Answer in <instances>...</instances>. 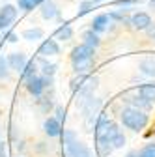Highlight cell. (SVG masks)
Here are the masks:
<instances>
[{
    "instance_id": "1",
    "label": "cell",
    "mask_w": 155,
    "mask_h": 157,
    "mask_svg": "<svg viewBox=\"0 0 155 157\" xmlns=\"http://www.w3.org/2000/svg\"><path fill=\"white\" fill-rule=\"evenodd\" d=\"M120 120L123 124V127L131 129V131H142L148 124H149V116L140 110V109H134V107H127L120 112Z\"/></svg>"
},
{
    "instance_id": "2",
    "label": "cell",
    "mask_w": 155,
    "mask_h": 157,
    "mask_svg": "<svg viewBox=\"0 0 155 157\" xmlns=\"http://www.w3.org/2000/svg\"><path fill=\"white\" fill-rule=\"evenodd\" d=\"M26 90L34 95V97H41L43 92L47 90V86L52 84V77H45V75H34L30 78H26Z\"/></svg>"
},
{
    "instance_id": "3",
    "label": "cell",
    "mask_w": 155,
    "mask_h": 157,
    "mask_svg": "<svg viewBox=\"0 0 155 157\" xmlns=\"http://www.w3.org/2000/svg\"><path fill=\"white\" fill-rule=\"evenodd\" d=\"M64 151H66V157H93L92 150L79 139L64 144Z\"/></svg>"
},
{
    "instance_id": "4",
    "label": "cell",
    "mask_w": 155,
    "mask_h": 157,
    "mask_svg": "<svg viewBox=\"0 0 155 157\" xmlns=\"http://www.w3.org/2000/svg\"><path fill=\"white\" fill-rule=\"evenodd\" d=\"M77 105H79V109L82 110V116L88 118V116H97L99 114V109H101L103 101L99 99V97L90 95V97H82Z\"/></svg>"
},
{
    "instance_id": "5",
    "label": "cell",
    "mask_w": 155,
    "mask_h": 157,
    "mask_svg": "<svg viewBox=\"0 0 155 157\" xmlns=\"http://www.w3.org/2000/svg\"><path fill=\"white\" fill-rule=\"evenodd\" d=\"M93 54H95V49L88 47V45H79L71 51V62L73 64H82V62H92L93 60Z\"/></svg>"
},
{
    "instance_id": "6",
    "label": "cell",
    "mask_w": 155,
    "mask_h": 157,
    "mask_svg": "<svg viewBox=\"0 0 155 157\" xmlns=\"http://www.w3.org/2000/svg\"><path fill=\"white\" fill-rule=\"evenodd\" d=\"M6 58H8L9 67H11L13 71H17V73H23L25 67H26V64H28V58H26V54H23V52H11V54H8Z\"/></svg>"
},
{
    "instance_id": "7",
    "label": "cell",
    "mask_w": 155,
    "mask_h": 157,
    "mask_svg": "<svg viewBox=\"0 0 155 157\" xmlns=\"http://www.w3.org/2000/svg\"><path fill=\"white\" fill-rule=\"evenodd\" d=\"M43 131L47 136H51V139H56V136H60L64 133L62 129V122H58L54 116H49L47 120L43 122Z\"/></svg>"
},
{
    "instance_id": "8",
    "label": "cell",
    "mask_w": 155,
    "mask_h": 157,
    "mask_svg": "<svg viewBox=\"0 0 155 157\" xmlns=\"http://www.w3.org/2000/svg\"><path fill=\"white\" fill-rule=\"evenodd\" d=\"M127 103H129V107H134V109H140V110H149L151 109V101H148L146 97H142L140 94H133V95H129L127 97Z\"/></svg>"
},
{
    "instance_id": "9",
    "label": "cell",
    "mask_w": 155,
    "mask_h": 157,
    "mask_svg": "<svg viewBox=\"0 0 155 157\" xmlns=\"http://www.w3.org/2000/svg\"><path fill=\"white\" fill-rule=\"evenodd\" d=\"M131 25L134 30H148V26L151 25V19L148 13H134L131 17Z\"/></svg>"
},
{
    "instance_id": "10",
    "label": "cell",
    "mask_w": 155,
    "mask_h": 157,
    "mask_svg": "<svg viewBox=\"0 0 155 157\" xmlns=\"http://www.w3.org/2000/svg\"><path fill=\"white\" fill-rule=\"evenodd\" d=\"M60 54V47H58L56 39H45L40 47V56H56Z\"/></svg>"
},
{
    "instance_id": "11",
    "label": "cell",
    "mask_w": 155,
    "mask_h": 157,
    "mask_svg": "<svg viewBox=\"0 0 155 157\" xmlns=\"http://www.w3.org/2000/svg\"><path fill=\"white\" fill-rule=\"evenodd\" d=\"M138 69L148 75V77H153L155 78V58L153 56H148V58H142L138 62Z\"/></svg>"
},
{
    "instance_id": "12",
    "label": "cell",
    "mask_w": 155,
    "mask_h": 157,
    "mask_svg": "<svg viewBox=\"0 0 155 157\" xmlns=\"http://www.w3.org/2000/svg\"><path fill=\"white\" fill-rule=\"evenodd\" d=\"M97 78H86L84 81V84L81 86V90H79V95H81V99L82 97H90V95H93V90L97 88Z\"/></svg>"
},
{
    "instance_id": "13",
    "label": "cell",
    "mask_w": 155,
    "mask_h": 157,
    "mask_svg": "<svg viewBox=\"0 0 155 157\" xmlns=\"http://www.w3.org/2000/svg\"><path fill=\"white\" fill-rule=\"evenodd\" d=\"M15 17H17V10L13 8V6H4L2 10H0V19H2V23H4V26H8V25H11L13 21H15Z\"/></svg>"
},
{
    "instance_id": "14",
    "label": "cell",
    "mask_w": 155,
    "mask_h": 157,
    "mask_svg": "<svg viewBox=\"0 0 155 157\" xmlns=\"http://www.w3.org/2000/svg\"><path fill=\"white\" fill-rule=\"evenodd\" d=\"M108 19H110V15H105V13L97 15V17L92 21V30L97 32V34L105 32V30H107V25H108Z\"/></svg>"
},
{
    "instance_id": "15",
    "label": "cell",
    "mask_w": 155,
    "mask_h": 157,
    "mask_svg": "<svg viewBox=\"0 0 155 157\" xmlns=\"http://www.w3.org/2000/svg\"><path fill=\"white\" fill-rule=\"evenodd\" d=\"M82 39H84V45H88V47H92V49H97L99 47V36H97V32H93L92 28L88 30V32H84L82 34Z\"/></svg>"
},
{
    "instance_id": "16",
    "label": "cell",
    "mask_w": 155,
    "mask_h": 157,
    "mask_svg": "<svg viewBox=\"0 0 155 157\" xmlns=\"http://www.w3.org/2000/svg\"><path fill=\"white\" fill-rule=\"evenodd\" d=\"M138 94H140L142 97H146L148 101L155 103V82H146V84H142V86L138 88Z\"/></svg>"
},
{
    "instance_id": "17",
    "label": "cell",
    "mask_w": 155,
    "mask_h": 157,
    "mask_svg": "<svg viewBox=\"0 0 155 157\" xmlns=\"http://www.w3.org/2000/svg\"><path fill=\"white\" fill-rule=\"evenodd\" d=\"M41 15H43V19H49V21H51V19H54L58 15V10H56L54 2H51V0L47 2V0H45V2L41 4Z\"/></svg>"
},
{
    "instance_id": "18",
    "label": "cell",
    "mask_w": 155,
    "mask_h": 157,
    "mask_svg": "<svg viewBox=\"0 0 155 157\" xmlns=\"http://www.w3.org/2000/svg\"><path fill=\"white\" fill-rule=\"evenodd\" d=\"M73 37V28L69 26V23H64L56 32V39H62V41H67V39Z\"/></svg>"
},
{
    "instance_id": "19",
    "label": "cell",
    "mask_w": 155,
    "mask_h": 157,
    "mask_svg": "<svg viewBox=\"0 0 155 157\" xmlns=\"http://www.w3.org/2000/svg\"><path fill=\"white\" fill-rule=\"evenodd\" d=\"M23 37L28 39V41H37V39L43 37V30H41V28H30V30H25V32H23Z\"/></svg>"
},
{
    "instance_id": "20",
    "label": "cell",
    "mask_w": 155,
    "mask_h": 157,
    "mask_svg": "<svg viewBox=\"0 0 155 157\" xmlns=\"http://www.w3.org/2000/svg\"><path fill=\"white\" fill-rule=\"evenodd\" d=\"M9 64H8V58L0 56V78H9Z\"/></svg>"
},
{
    "instance_id": "21",
    "label": "cell",
    "mask_w": 155,
    "mask_h": 157,
    "mask_svg": "<svg viewBox=\"0 0 155 157\" xmlns=\"http://www.w3.org/2000/svg\"><path fill=\"white\" fill-rule=\"evenodd\" d=\"M125 142H127L125 135H123V133L120 131V133H118V135H116L114 139H112V148H114V150H122V148L125 146Z\"/></svg>"
},
{
    "instance_id": "22",
    "label": "cell",
    "mask_w": 155,
    "mask_h": 157,
    "mask_svg": "<svg viewBox=\"0 0 155 157\" xmlns=\"http://www.w3.org/2000/svg\"><path fill=\"white\" fill-rule=\"evenodd\" d=\"M34 75H37V66H36V62H28L26 67H25V71H23V78L26 81V78H30Z\"/></svg>"
},
{
    "instance_id": "23",
    "label": "cell",
    "mask_w": 155,
    "mask_h": 157,
    "mask_svg": "<svg viewBox=\"0 0 155 157\" xmlns=\"http://www.w3.org/2000/svg\"><path fill=\"white\" fill-rule=\"evenodd\" d=\"M41 62H43V60H41ZM56 69H58L56 64H47V62H43V66H41V75H45V77H52V75L56 73Z\"/></svg>"
},
{
    "instance_id": "24",
    "label": "cell",
    "mask_w": 155,
    "mask_h": 157,
    "mask_svg": "<svg viewBox=\"0 0 155 157\" xmlns=\"http://www.w3.org/2000/svg\"><path fill=\"white\" fill-rule=\"evenodd\" d=\"M138 157H155V142L153 144H146L138 151Z\"/></svg>"
},
{
    "instance_id": "25",
    "label": "cell",
    "mask_w": 155,
    "mask_h": 157,
    "mask_svg": "<svg viewBox=\"0 0 155 157\" xmlns=\"http://www.w3.org/2000/svg\"><path fill=\"white\" fill-rule=\"evenodd\" d=\"M84 81H86V75H79L77 78H73V81H71V90H73V92L81 90V86L84 84Z\"/></svg>"
},
{
    "instance_id": "26",
    "label": "cell",
    "mask_w": 155,
    "mask_h": 157,
    "mask_svg": "<svg viewBox=\"0 0 155 157\" xmlns=\"http://www.w3.org/2000/svg\"><path fill=\"white\" fill-rule=\"evenodd\" d=\"M92 8H93V0H92V2H82V4H81V8H79V11H77V17L86 15Z\"/></svg>"
},
{
    "instance_id": "27",
    "label": "cell",
    "mask_w": 155,
    "mask_h": 157,
    "mask_svg": "<svg viewBox=\"0 0 155 157\" xmlns=\"http://www.w3.org/2000/svg\"><path fill=\"white\" fill-rule=\"evenodd\" d=\"M62 135H64V144H67V142H71V140H75V139H79L73 129H64Z\"/></svg>"
},
{
    "instance_id": "28",
    "label": "cell",
    "mask_w": 155,
    "mask_h": 157,
    "mask_svg": "<svg viewBox=\"0 0 155 157\" xmlns=\"http://www.w3.org/2000/svg\"><path fill=\"white\" fill-rule=\"evenodd\" d=\"M54 114H56L54 118H56L58 122H64V120H66V109H64V107H56V109H54Z\"/></svg>"
},
{
    "instance_id": "29",
    "label": "cell",
    "mask_w": 155,
    "mask_h": 157,
    "mask_svg": "<svg viewBox=\"0 0 155 157\" xmlns=\"http://www.w3.org/2000/svg\"><path fill=\"white\" fill-rule=\"evenodd\" d=\"M17 4H19V8L25 10V11H30L34 8V4L30 2V0H17Z\"/></svg>"
},
{
    "instance_id": "30",
    "label": "cell",
    "mask_w": 155,
    "mask_h": 157,
    "mask_svg": "<svg viewBox=\"0 0 155 157\" xmlns=\"http://www.w3.org/2000/svg\"><path fill=\"white\" fill-rule=\"evenodd\" d=\"M134 2H137V0H118L116 4H118V6H131V4H134Z\"/></svg>"
},
{
    "instance_id": "31",
    "label": "cell",
    "mask_w": 155,
    "mask_h": 157,
    "mask_svg": "<svg viewBox=\"0 0 155 157\" xmlns=\"http://www.w3.org/2000/svg\"><path fill=\"white\" fill-rule=\"evenodd\" d=\"M146 32H148V36H149V37H151V39H155V25H149V26H148V30H146Z\"/></svg>"
},
{
    "instance_id": "32",
    "label": "cell",
    "mask_w": 155,
    "mask_h": 157,
    "mask_svg": "<svg viewBox=\"0 0 155 157\" xmlns=\"http://www.w3.org/2000/svg\"><path fill=\"white\" fill-rule=\"evenodd\" d=\"M0 157H8V153H6V144H4V140H0Z\"/></svg>"
},
{
    "instance_id": "33",
    "label": "cell",
    "mask_w": 155,
    "mask_h": 157,
    "mask_svg": "<svg viewBox=\"0 0 155 157\" xmlns=\"http://www.w3.org/2000/svg\"><path fill=\"white\" fill-rule=\"evenodd\" d=\"M8 41H9V43H15V41H17V36H15V34H9V36H8Z\"/></svg>"
},
{
    "instance_id": "34",
    "label": "cell",
    "mask_w": 155,
    "mask_h": 157,
    "mask_svg": "<svg viewBox=\"0 0 155 157\" xmlns=\"http://www.w3.org/2000/svg\"><path fill=\"white\" fill-rule=\"evenodd\" d=\"M125 157H138V151H129Z\"/></svg>"
},
{
    "instance_id": "35",
    "label": "cell",
    "mask_w": 155,
    "mask_h": 157,
    "mask_svg": "<svg viewBox=\"0 0 155 157\" xmlns=\"http://www.w3.org/2000/svg\"><path fill=\"white\" fill-rule=\"evenodd\" d=\"M30 2H32V4L36 6V4H43V2H45V0H30Z\"/></svg>"
},
{
    "instance_id": "36",
    "label": "cell",
    "mask_w": 155,
    "mask_h": 157,
    "mask_svg": "<svg viewBox=\"0 0 155 157\" xmlns=\"http://www.w3.org/2000/svg\"><path fill=\"white\" fill-rule=\"evenodd\" d=\"M2 28H6V26H4V23H2V19H0V30H2Z\"/></svg>"
},
{
    "instance_id": "37",
    "label": "cell",
    "mask_w": 155,
    "mask_h": 157,
    "mask_svg": "<svg viewBox=\"0 0 155 157\" xmlns=\"http://www.w3.org/2000/svg\"><path fill=\"white\" fill-rule=\"evenodd\" d=\"M93 2H101V0H93Z\"/></svg>"
},
{
    "instance_id": "38",
    "label": "cell",
    "mask_w": 155,
    "mask_h": 157,
    "mask_svg": "<svg viewBox=\"0 0 155 157\" xmlns=\"http://www.w3.org/2000/svg\"><path fill=\"white\" fill-rule=\"evenodd\" d=\"M17 157H21V155H17Z\"/></svg>"
},
{
    "instance_id": "39",
    "label": "cell",
    "mask_w": 155,
    "mask_h": 157,
    "mask_svg": "<svg viewBox=\"0 0 155 157\" xmlns=\"http://www.w3.org/2000/svg\"><path fill=\"white\" fill-rule=\"evenodd\" d=\"M0 140H2V139H0Z\"/></svg>"
}]
</instances>
